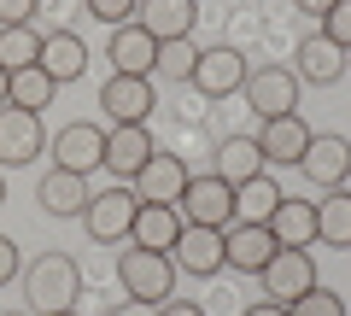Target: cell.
<instances>
[{
    "label": "cell",
    "mask_w": 351,
    "mask_h": 316,
    "mask_svg": "<svg viewBox=\"0 0 351 316\" xmlns=\"http://www.w3.org/2000/svg\"><path fill=\"white\" fill-rule=\"evenodd\" d=\"M24 299L36 304V316L76 311V299H82V264H76L71 252H41L36 264L24 269Z\"/></svg>",
    "instance_id": "6da1fadb"
},
{
    "label": "cell",
    "mask_w": 351,
    "mask_h": 316,
    "mask_svg": "<svg viewBox=\"0 0 351 316\" xmlns=\"http://www.w3.org/2000/svg\"><path fill=\"white\" fill-rule=\"evenodd\" d=\"M117 281H123L129 299L164 304L176 293V258L170 252H147V246H129V252L117 258Z\"/></svg>",
    "instance_id": "7a4b0ae2"
},
{
    "label": "cell",
    "mask_w": 351,
    "mask_h": 316,
    "mask_svg": "<svg viewBox=\"0 0 351 316\" xmlns=\"http://www.w3.org/2000/svg\"><path fill=\"white\" fill-rule=\"evenodd\" d=\"M299 76H293V64H258V71H246V82H240V94H246V106L269 123V117H287L299 112Z\"/></svg>",
    "instance_id": "3957f363"
},
{
    "label": "cell",
    "mask_w": 351,
    "mask_h": 316,
    "mask_svg": "<svg viewBox=\"0 0 351 316\" xmlns=\"http://www.w3.org/2000/svg\"><path fill=\"white\" fill-rule=\"evenodd\" d=\"M135 211H141V199H135L129 188H106V193H94V199L82 205L88 241H94V246H123V241H129V228H135Z\"/></svg>",
    "instance_id": "277c9868"
},
{
    "label": "cell",
    "mask_w": 351,
    "mask_h": 316,
    "mask_svg": "<svg viewBox=\"0 0 351 316\" xmlns=\"http://www.w3.org/2000/svg\"><path fill=\"white\" fill-rule=\"evenodd\" d=\"M258 281H263V299H276V304L304 299V293L316 287V258H311V246H281V252L258 269Z\"/></svg>",
    "instance_id": "5b68a950"
},
{
    "label": "cell",
    "mask_w": 351,
    "mask_h": 316,
    "mask_svg": "<svg viewBox=\"0 0 351 316\" xmlns=\"http://www.w3.org/2000/svg\"><path fill=\"white\" fill-rule=\"evenodd\" d=\"M176 211H182V223H199V228H228L234 223V188H228L223 176H188V188H182V199H176Z\"/></svg>",
    "instance_id": "8992f818"
},
{
    "label": "cell",
    "mask_w": 351,
    "mask_h": 316,
    "mask_svg": "<svg viewBox=\"0 0 351 316\" xmlns=\"http://www.w3.org/2000/svg\"><path fill=\"white\" fill-rule=\"evenodd\" d=\"M100 112L112 117V123H147L152 112H158V88H152V76H123L112 71L100 88Z\"/></svg>",
    "instance_id": "52a82bcc"
},
{
    "label": "cell",
    "mask_w": 351,
    "mask_h": 316,
    "mask_svg": "<svg viewBox=\"0 0 351 316\" xmlns=\"http://www.w3.org/2000/svg\"><path fill=\"white\" fill-rule=\"evenodd\" d=\"M188 82L205 100H228V94H240V82H246V53L240 47H199V64H193Z\"/></svg>",
    "instance_id": "ba28073f"
},
{
    "label": "cell",
    "mask_w": 351,
    "mask_h": 316,
    "mask_svg": "<svg viewBox=\"0 0 351 316\" xmlns=\"http://www.w3.org/2000/svg\"><path fill=\"white\" fill-rule=\"evenodd\" d=\"M41 147H47V129L36 112H18V106H0V170L36 165Z\"/></svg>",
    "instance_id": "9c48e42d"
},
{
    "label": "cell",
    "mask_w": 351,
    "mask_h": 316,
    "mask_svg": "<svg viewBox=\"0 0 351 316\" xmlns=\"http://www.w3.org/2000/svg\"><path fill=\"white\" fill-rule=\"evenodd\" d=\"M299 176L311 182V188H322V193L346 188V176H351V141L346 135H311V147H304V158H299Z\"/></svg>",
    "instance_id": "30bf717a"
},
{
    "label": "cell",
    "mask_w": 351,
    "mask_h": 316,
    "mask_svg": "<svg viewBox=\"0 0 351 316\" xmlns=\"http://www.w3.org/2000/svg\"><path fill=\"white\" fill-rule=\"evenodd\" d=\"M346 71H351V53L339 47V41H328L322 29H316V36H304L299 47H293V76H299V82L334 88V82H339Z\"/></svg>",
    "instance_id": "8fae6325"
},
{
    "label": "cell",
    "mask_w": 351,
    "mask_h": 316,
    "mask_svg": "<svg viewBox=\"0 0 351 316\" xmlns=\"http://www.w3.org/2000/svg\"><path fill=\"white\" fill-rule=\"evenodd\" d=\"M276 252L281 246H276V234H269L263 223H228L223 228V264L240 269V276H258Z\"/></svg>",
    "instance_id": "7c38bea8"
},
{
    "label": "cell",
    "mask_w": 351,
    "mask_h": 316,
    "mask_svg": "<svg viewBox=\"0 0 351 316\" xmlns=\"http://www.w3.org/2000/svg\"><path fill=\"white\" fill-rule=\"evenodd\" d=\"M152 152H158V147H152V129L147 123H112V129H106V170H112L117 182H135Z\"/></svg>",
    "instance_id": "4fadbf2b"
},
{
    "label": "cell",
    "mask_w": 351,
    "mask_h": 316,
    "mask_svg": "<svg viewBox=\"0 0 351 316\" xmlns=\"http://www.w3.org/2000/svg\"><path fill=\"white\" fill-rule=\"evenodd\" d=\"M53 165L76 170V176H88L94 165H106V129L100 123H64L59 135H53Z\"/></svg>",
    "instance_id": "5bb4252c"
},
{
    "label": "cell",
    "mask_w": 351,
    "mask_h": 316,
    "mask_svg": "<svg viewBox=\"0 0 351 316\" xmlns=\"http://www.w3.org/2000/svg\"><path fill=\"white\" fill-rule=\"evenodd\" d=\"M170 258H176V269H188L193 281H211L217 269H228V264H223V228H199V223H188Z\"/></svg>",
    "instance_id": "9a60e30c"
},
{
    "label": "cell",
    "mask_w": 351,
    "mask_h": 316,
    "mask_svg": "<svg viewBox=\"0 0 351 316\" xmlns=\"http://www.w3.org/2000/svg\"><path fill=\"white\" fill-rule=\"evenodd\" d=\"M182 188H188V165H182L176 152H152L147 165H141V176H135V199L141 205H176Z\"/></svg>",
    "instance_id": "2e32d148"
},
{
    "label": "cell",
    "mask_w": 351,
    "mask_h": 316,
    "mask_svg": "<svg viewBox=\"0 0 351 316\" xmlns=\"http://www.w3.org/2000/svg\"><path fill=\"white\" fill-rule=\"evenodd\" d=\"M135 24L147 29L152 41H182V36H193V24H199V0H141Z\"/></svg>",
    "instance_id": "e0dca14e"
},
{
    "label": "cell",
    "mask_w": 351,
    "mask_h": 316,
    "mask_svg": "<svg viewBox=\"0 0 351 316\" xmlns=\"http://www.w3.org/2000/svg\"><path fill=\"white\" fill-rule=\"evenodd\" d=\"M304 147H311V123H304L299 112L269 117V123L258 129V152H263V165H293V170H299Z\"/></svg>",
    "instance_id": "ac0fdd59"
},
{
    "label": "cell",
    "mask_w": 351,
    "mask_h": 316,
    "mask_svg": "<svg viewBox=\"0 0 351 316\" xmlns=\"http://www.w3.org/2000/svg\"><path fill=\"white\" fill-rule=\"evenodd\" d=\"M94 199V193H88V176H76V170H59L53 165L47 176L36 182V205L47 217H82V205Z\"/></svg>",
    "instance_id": "d6986e66"
},
{
    "label": "cell",
    "mask_w": 351,
    "mask_h": 316,
    "mask_svg": "<svg viewBox=\"0 0 351 316\" xmlns=\"http://www.w3.org/2000/svg\"><path fill=\"white\" fill-rule=\"evenodd\" d=\"M182 211L176 205H141L135 211V228H129V246H147V252H176L182 241Z\"/></svg>",
    "instance_id": "ffe728a7"
},
{
    "label": "cell",
    "mask_w": 351,
    "mask_h": 316,
    "mask_svg": "<svg viewBox=\"0 0 351 316\" xmlns=\"http://www.w3.org/2000/svg\"><path fill=\"white\" fill-rule=\"evenodd\" d=\"M106 59H112L123 76H152V71H158V41H152L141 24H123V29H112Z\"/></svg>",
    "instance_id": "44dd1931"
},
{
    "label": "cell",
    "mask_w": 351,
    "mask_h": 316,
    "mask_svg": "<svg viewBox=\"0 0 351 316\" xmlns=\"http://www.w3.org/2000/svg\"><path fill=\"white\" fill-rule=\"evenodd\" d=\"M41 71L53 76V82H76V76L88 71V41L76 36V29H53L47 41H41Z\"/></svg>",
    "instance_id": "7402d4cb"
},
{
    "label": "cell",
    "mask_w": 351,
    "mask_h": 316,
    "mask_svg": "<svg viewBox=\"0 0 351 316\" xmlns=\"http://www.w3.org/2000/svg\"><path fill=\"white\" fill-rule=\"evenodd\" d=\"M269 234H276V246H311L316 241V199H299V193H281L276 217H269Z\"/></svg>",
    "instance_id": "603a6c76"
},
{
    "label": "cell",
    "mask_w": 351,
    "mask_h": 316,
    "mask_svg": "<svg viewBox=\"0 0 351 316\" xmlns=\"http://www.w3.org/2000/svg\"><path fill=\"white\" fill-rule=\"evenodd\" d=\"M263 152H258V135H228L223 147H217V176L228 182V188H240V182L263 176Z\"/></svg>",
    "instance_id": "cb8c5ba5"
},
{
    "label": "cell",
    "mask_w": 351,
    "mask_h": 316,
    "mask_svg": "<svg viewBox=\"0 0 351 316\" xmlns=\"http://www.w3.org/2000/svg\"><path fill=\"white\" fill-rule=\"evenodd\" d=\"M53 94H59V82H53L41 64H24V71H12V88H6V106H18V112H47Z\"/></svg>",
    "instance_id": "d4e9b609"
},
{
    "label": "cell",
    "mask_w": 351,
    "mask_h": 316,
    "mask_svg": "<svg viewBox=\"0 0 351 316\" xmlns=\"http://www.w3.org/2000/svg\"><path fill=\"white\" fill-rule=\"evenodd\" d=\"M276 205H281V188L269 182V170H263V176H252V182L234 188V223H269Z\"/></svg>",
    "instance_id": "484cf974"
},
{
    "label": "cell",
    "mask_w": 351,
    "mask_h": 316,
    "mask_svg": "<svg viewBox=\"0 0 351 316\" xmlns=\"http://www.w3.org/2000/svg\"><path fill=\"white\" fill-rule=\"evenodd\" d=\"M316 241H328L334 252H351V193L334 188L316 205Z\"/></svg>",
    "instance_id": "4316f807"
},
{
    "label": "cell",
    "mask_w": 351,
    "mask_h": 316,
    "mask_svg": "<svg viewBox=\"0 0 351 316\" xmlns=\"http://www.w3.org/2000/svg\"><path fill=\"white\" fill-rule=\"evenodd\" d=\"M41 29L36 24H12V29H0V64L6 71H24V64H41Z\"/></svg>",
    "instance_id": "83f0119b"
},
{
    "label": "cell",
    "mask_w": 351,
    "mask_h": 316,
    "mask_svg": "<svg viewBox=\"0 0 351 316\" xmlns=\"http://www.w3.org/2000/svg\"><path fill=\"white\" fill-rule=\"evenodd\" d=\"M193 64H199L193 36H182V41H158V76H170V82H188Z\"/></svg>",
    "instance_id": "f1b7e54d"
},
{
    "label": "cell",
    "mask_w": 351,
    "mask_h": 316,
    "mask_svg": "<svg viewBox=\"0 0 351 316\" xmlns=\"http://www.w3.org/2000/svg\"><path fill=\"white\" fill-rule=\"evenodd\" d=\"M287 316H346V299H339L334 287H311L304 299L287 304Z\"/></svg>",
    "instance_id": "f546056e"
},
{
    "label": "cell",
    "mask_w": 351,
    "mask_h": 316,
    "mask_svg": "<svg viewBox=\"0 0 351 316\" xmlns=\"http://www.w3.org/2000/svg\"><path fill=\"white\" fill-rule=\"evenodd\" d=\"M82 6H88V18H94V24L123 29V24H135V6H141V0H82Z\"/></svg>",
    "instance_id": "4dcf8cb0"
},
{
    "label": "cell",
    "mask_w": 351,
    "mask_h": 316,
    "mask_svg": "<svg viewBox=\"0 0 351 316\" xmlns=\"http://www.w3.org/2000/svg\"><path fill=\"white\" fill-rule=\"evenodd\" d=\"M322 36H328V41H339V47L351 53V0H334V12L322 18Z\"/></svg>",
    "instance_id": "1f68e13d"
},
{
    "label": "cell",
    "mask_w": 351,
    "mask_h": 316,
    "mask_svg": "<svg viewBox=\"0 0 351 316\" xmlns=\"http://www.w3.org/2000/svg\"><path fill=\"white\" fill-rule=\"evenodd\" d=\"M41 0H0V29H12V24H29L36 18Z\"/></svg>",
    "instance_id": "d6a6232c"
},
{
    "label": "cell",
    "mask_w": 351,
    "mask_h": 316,
    "mask_svg": "<svg viewBox=\"0 0 351 316\" xmlns=\"http://www.w3.org/2000/svg\"><path fill=\"white\" fill-rule=\"evenodd\" d=\"M12 276H24V264H18V241H6V234H0V287H6Z\"/></svg>",
    "instance_id": "836d02e7"
},
{
    "label": "cell",
    "mask_w": 351,
    "mask_h": 316,
    "mask_svg": "<svg viewBox=\"0 0 351 316\" xmlns=\"http://www.w3.org/2000/svg\"><path fill=\"white\" fill-rule=\"evenodd\" d=\"M158 316H205V311H199L193 299H164V304H158Z\"/></svg>",
    "instance_id": "e575fe53"
},
{
    "label": "cell",
    "mask_w": 351,
    "mask_h": 316,
    "mask_svg": "<svg viewBox=\"0 0 351 316\" xmlns=\"http://www.w3.org/2000/svg\"><path fill=\"white\" fill-rule=\"evenodd\" d=\"M112 316H158V304H147V299H123Z\"/></svg>",
    "instance_id": "d590c367"
},
{
    "label": "cell",
    "mask_w": 351,
    "mask_h": 316,
    "mask_svg": "<svg viewBox=\"0 0 351 316\" xmlns=\"http://www.w3.org/2000/svg\"><path fill=\"white\" fill-rule=\"evenodd\" d=\"M240 316H287V304H276V299H258V304H246Z\"/></svg>",
    "instance_id": "8d00e7d4"
},
{
    "label": "cell",
    "mask_w": 351,
    "mask_h": 316,
    "mask_svg": "<svg viewBox=\"0 0 351 316\" xmlns=\"http://www.w3.org/2000/svg\"><path fill=\"white\" fill-rule=\"evenodd\" d=\"M293 6H299L304 18H328V12H334V0H293Z\"/></svg>",
    "instance_id": "74e56055"
},
{
    "label": "cell",
    "mask_w": 351,
    "mask_h": 316,
    "mask_svg": "<svg viewBox=\"0 0 351 316\" xmlns=\"http://www.w3.org/2000/svg\"><path fill=\"white\" fill-rule=\"evenodd\" d=\"M6 88H12V71H6V64H0V106H6Z\"/></svg>",
    "instance_id": "f35d334b"
},
{
    "label": "cell",
    "mask_w": 351,
    "mask_h": 316,
    "mask_svg": "<svg viewBox=\"0 0 351 316\" xmlns=\"http://www.w3.org/2000/svg\"><path fill=\"white\" fill-rule=\"evenodd\" d=\"M0 205H6V176H0Z\"/></svg>",
    "instance_id": "ab89813d"
},
{
    "label": "cell",
    "mask_w": 351,
    "mask_h": 316,
    "mask_svg": "<svg viewBox=\"0 0 351 316\" xmlns=\"http://www.w3.org/2000/svg\"><path fill=\"white\" fill-rule=\"evenodd\" d=\"M53 316H82V311H53Z\"/></svg>",
    "instance_id": "60d3db41"
},
{
    "label": "cell",
    "mask_w": 351,
    "mask_h": 316,
    "mask_svg": "<svg viewBox=\"0 0 351 316\" xmlns=\"http://www.w3.org/2000/svg\"><path fill=\"white\" fill-rule=\"evenodd\" d=\"M12 316H29V311H12Z\"/></svg>",
    "instance_id": "b9f144b4"
}]
</instances>
